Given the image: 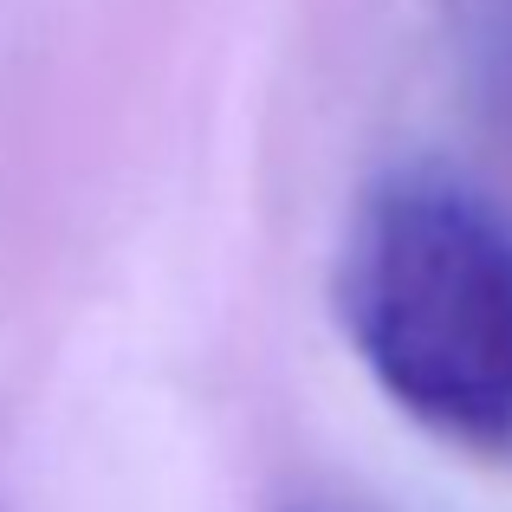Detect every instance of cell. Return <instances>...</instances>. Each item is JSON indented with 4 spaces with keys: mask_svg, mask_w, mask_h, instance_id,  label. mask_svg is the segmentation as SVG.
Returning a JSON list of instances; mask_svg holds the SVG:
<instances>
[{
    "mask_svg": "<svg viewBox=\"0 0 512 512\" xmlns=\"http://www.w3.org/2000/svg\"><path fill=\"white\" fill-rule=\"evenodd\" d=\"M461 52L480 98L512 124V0H461Z\"/></svg>",
    "mask_w": 512,
    "mask_h": 512,
    "instance_id": "obj_2",
    "label": "cell"
},
{
    "mask_svg": "<svg viewBox=\"0 0 512 512\" xmlns=\"http://www.w3.org/2000/svg\"><path fill=\"white\" fill-rule=\"evenodd\" d=\"M370 383L467 454H512V221L448 169H389L357 195L331 273Z\"/></svg>",
    "mask_w": 512,
    "mask_h": 512,
    "instance_id": "obj_1",
    "label": "cell"
}]
</instances>
